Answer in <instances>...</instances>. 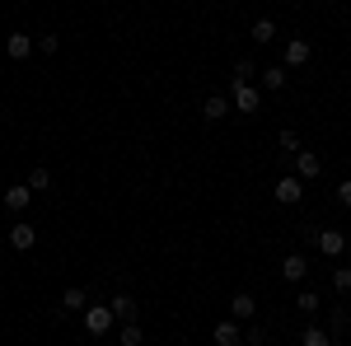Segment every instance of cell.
<instances>
[{
    "label": "cell",
    "mask_w": 351,
    "mask_h": 346,
    "mask_svg": "<svg viewBox=\"0 0 351 346\" xmlns=\"http://www.w3.org/2000/svg\"><path fill=\"white\" fill-rule=\"evenodd\" d=\"M230 103L239 108V112H258V108H263V89H258V84H239V80H234Z\"/></svg>",
    "instance_id": "1"
},
{
    "label": "cell",
    "mask_w": 351,
    "mask_h": 346,
    "mask_svg": "<svg viewBox=\"0 0 351 346\" xmlns=\"http://www.w3.org/2000/svg\"><path fill=\"white\" fill-rule=\"evenodd\" d=\"M309 56H314V47H309L304 38H291L286 52H281V66H286V71H300V66H309Z\"/></svg>",
    "instance_id": "2"
},
{
    "label": "cell",
    "mask_w": 351,
    "mask_h": 346,
    "mask_svg": "<svg viewBox=\"0 0 351 346\" xmlns=\"http://www.w3.org/2000/svg\"><path fill=\"white\" fill-rule=\"evenodd\" d=\"M112 323H117V314H112L108 304H94V309L84 314V328H89V337H104Z\"/></svg>",
    "instance_id": "3"
},
{
    "label": "cell",
    "mask_w": 351,
    "mask_h": 346,
    "mask_svg": "<svg viewBox=\"0 0 351 346\" xmlns=\"http://www.w3.org/2000/svg\"><path fill=\"white\" fill-rule=\"evenodd\" d=\"M300 197H304V178H295V173L276 178V201L281 206H300Z\"/></svg>",
    "instance_id": "4"
},
{
    "label": "cell",
    "mask_w": 351,
    "mask_h": 346,
    "mask_svg": "<svg viewBox=\"0 0 351 346\" xmlns=\"http://www.w3.org/2000/svg\"><path fill=\"white\" fill-rule=\"evenodd\" d=\"M314 248H319L324 258H342V253H347V234H342V230H319Z\"/></svg>",
    "instance_id": "5"
},
{
    "label": "cell",
    "mask_w": 351,
    "mask_h": 346,
    "mask_svg": "<svg viewBox=\"0 0 351 346\" xmlns=\"http://www.w3.org/2000/svg\"><path fill=\"white\" fill-rule=\"evenodd\" d=\"M281 276H286L291 286H300V281L309 276V258H304V253H286V258H281Z\"/></svg>",
    "instance_id": "6"
},
{
    "label": "cell",
    "mask_w": 351,
    "mask_h": 346,
    "mask_svg": "<svg viewBox=\"0 0 351 346\" xmlns=\"http://www.w3.org/2000/svg\"><path fill=\"white\" fill-rule=\"evenodd\" d=\"M239 337H243V323L239 319L216 323V332H211V342H216V346H239Z\"/></svg>",
    "instance_id": "7"
},
{
    "label": "cell",
    "mask_w": 351,
    "mask_h": 346,
    "mask_svg": "<svg viewBox=\"0 0 351 346\" xmlns=\"http://www.w3.org/2000/svg\"><path fill=\"white\" fill-rule=\"evenodd\" d=\"M230 108H234V103H230V94H206V99H202V117H206V122H220Z\"/></svg>",
    "instance_id": "8"
},
{
    "label": "cell",
    "mask_w": 351,
    "mask_h": 346,
    "mask_svg": "<svg viewBox=\"0 0 351 346\" xmlns=\"http://www.w3.org/2000/svg\"><path fill=\"white\" fill-rule=\"evenodd\" d=\"M28 201H33V187L28 183H10L5 187V206H10V211H28Z\"/></svg>",
    "instance_id": "9"
},
{
    "label": "cell",
    "mask_w": 351,
    "mask_h": 346,
    "mask_svg": "<svg viewBox=\"0 0 351 346\" xmlns=\"http://www.w3.org/2000/svg\"><path fill=\"white\" fill-rule=\"evenodd\" d=\"M5 52H10V61H28L33 56V38L28 33H10L5 38Z\"/></svg>",
    "instance_id": "10"
},
{
    "label": "cell",
    "mask_w": 351,
    "mask_h": 346,
    "mask_svg": "<svg viewBox=\"0 0 351 346\" xmlns=\"http://www.w3.org/2000/svg\"><path fill=\"white\" fill-rule=\"evenodd\" d=\"M230 314H234L239 323H248L253 314H258V299H253L248 291H234V299H230Z\"/></svg>",
    "instance_id": "11"
},
{
    "label": "cell",
    "mask_w": 351,
    "mask_h": 346,
    "mask_svg": "<svg viewBox=\"0 0 351 346\" xmlns=\"http://www.w3.org/2000/svg\"><path fill=\"white\" fill-rule=\"evenodd\" d=\"M33 243H38V230H33V225H24V220H19V225H14V230H10V248H19V253H28V248H33Z\"/></svg>",
    "instance_id": "12"
},
{
    "label": "cell",
    "mask_w": 351,
    "mask_h": 346,
    "mask_svg": "<svg viewBox=\"0 0 351 346\" xmlns=\"http://www.w3.org/2000/svg\"><path fill=\"white\" fill-rule=\"evenodd\" d=\"M108 309L117 314V323H136V299H132V295H112Z\"/></svg>",
    "instance_id": "13"
},
{
    "label": "cell",
    "mask_w": 351,
    "mask_h": 346,
    "mask_svg": "<svg viewBox=\"0 0 351 346\" xmlns=\"http://www.w3.org/2000/svg\"><path fill=\"white\" fill-rule=\"evenodd\" d=\"M300 346H332V332H328L324 323H309V328L300 332Z\"/></svg>",
    "instance_id": "14"
},
{
    "label": "cell",
    "mask_w": 351,
    "mask_h": 346,
    "mask_svg": "<svg viewBox=\"0 0 351 346\" xmlns=\"http://www.w3.org/2000/svg\"><path fill=\"white\" fill-rule=\"evenodd\" d=\"M295 178H319V155L300 150V155H295Z\"/></svg>",
    "instance_id": "15"
},
{
    "label": "cell",
    "mask_w": 351,
    "mask_h": 346,
    "mask_svg": "<svg viewBox=\"0 0 351 346\" xmlns=\"http://www.w3.org/2000/svg\"><path fill=\"white\" fill-rule=\"evenodd\" d=\"M248 33H253V42H271V38H276V19H267V14H263V19H253V28H248Z\"/></svg>",
    "instance_id": "16"
},
{
    "label": "cell",
    "mask_w": 351,
    "mask_h": 346,
    "mask_svg": "<svg viewBox=\"0 0 351 346\" xmlns=\"http://www.w3.org/2000/svg\"><path fill=\"white\" fill-rule=\"evenodd\" d=\"M286 80H291L286 66H267V71H263V89H286Z\"/></svg>",
    "instance_id": "17"
},
{
    "label": "cell",
    "mask_w": 351,
    "mask_h": 346,
    "mask_svg": "<svg viewBox=\"0 0 351 346\" xmlns=\"http://www.w3.org/2000/svg\"><path fill=\"white\" fill-rule=\"evenodd\" d=\"M84 299H89V295H84V286H66V295H61V309H71V314H75V309H84Z\"/></svg>",
    "instance_id": "18"
},
{
    "label": "cell",
    "mask_w": 351,
    "mask_h": 346,
    "mask_svg": "<svg viewBox=\"0 0 351 346\" xmlns=\"http://www.w3.org/2000/svg\"><path fill=\"white\" fill-rule=\"evenodd\" d=\"M117 342H122V346H141V342H145V332H141V323H122V332H117Z\"/></svg>",
    "instance_id": "19"
},
{
    "label": "cell",
    "mask_w": 351,
    "mask_h": 346,
    "mask_svg": "<svg viewBox=\"0 0 351 346\" xmlns=\"http://www.w3.org/2000/svg\"><path fill=\"white\" fill-rule=\"evenodd\" d=\"M28 187H33V192H47V187H52V173H47V169H33V173H28Z\"/></svg>",
    "instance_id": "20"
},
{
    "label": "cell",
    "mask_w": 351,
    "mask_h": 346,
    "mask_svg": "<svg viewBox=\"0 0 351 346\" xmlns=\"http://www.w3.org/2000/svg\"><path fill=\"white\" fill-rule=\"evenodd\" d=\"M295 304L304 309V314H319V291H300V295H295Z\"/></svg>",
    "instance_id": "21"
},
{
    "label": "cell",
    "mask_w": 351,
    "mask_h": 346,
    "mask_svg": "<svg viewBox=\"0 0 351 346\" xmlns=\"http://www.w3.org/2000/svg\"><path fill=\"white\" fill-rule=\"evenodd\" d=\"M276 145H281L286 155H300V132H281V136H276Z\"/></svg>",
    "instance_id": "22"
},
{
    "label": "cell",
    "mask_w": 351,
    "mask_h": 346,
    "mask_svg": "<svg viewBox=\"0 0 351 346\" xmlns=\"http://www.w3.org/2000/svg\"><path fill=\"white\" fill-rule=\"evenodd\" d=\"M253 71H258L253 61H234V80L239 84H253Z\"/></svg>",
    "instance_id": "23"
},
{
    "label": "cell",
    "mask_w": 351,
    "mask_h": 346,
    "mask_svg": "<svg viewBox=\"0 0 351 346\" xmlns=\"http://www.w3.org/2000/svg\"><path fill=\"white\" fill-rule=\"evenodd\" d=\"M332 286H337L342 295L351 291V271H347V267H337V271H332Z\"/></svg>",
    "instance_id": "24"
},
{
    "label": "cell",
    "mask_w": 351,
    "mask_h": 346,
    "mask_svg": "<svg viewBox=\"0 0 351 346\" xmlns=\"http://www.w3.org/2000/svg\"><path fill=\"white\" fill-rule=\"evenodd\" d=\"M337 201H342V206L351 211V178H347V183H337Z\"/></svg>",
    "instance_id": "25"
},
{
    "label": "cell",
    "mask_w": 351,
    "mask_h": 346,
    "mask_svg": "<svg viewBox=\"0 0 351 346\" xmlns=\"http://www.w3.org/2000/svg\"><path fill=\"white\" fill-rule=\"evenodd\" d=\"M38 47H43V52L52 56V52H56V47H61V38H56V33H47V38H43V42H38Z\"/></svg>",
    "instance_id": "26"
}]
</instances>
